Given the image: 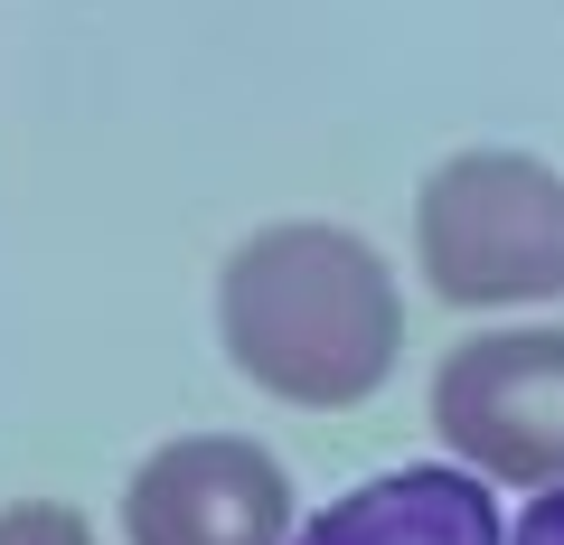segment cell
Wrapping results in <instances>:
<instances>
[{
    "label": "cell",
    "mask_w": 564,
    "mask_h": 545,
    "mask_svg": "<svg viewBox=\"0 0 564 545\" xmlns=\"http://www.w3.org/2000/svg\"><path fill=\"white\" fill-rule=\"evenodd\" d=\"M508 545H564V480L536 489V508L518 517V536H508Z\"/></svg>",
    "instance_id": "obj_7"
},
{
    "label": "cell",
    "mask_w": 564,
    "mask_h": 545,
    "mask_svg": "<svg viewBox=\"0 0 564 545\" xmlns=\"http://www.w3.org/2000/svg\"><path fill=\"white\" fill-rule=\"evenodd\" d=\"M433 433L499 489L564 480V329H480L433 367Z\"/></svg>",
    "instance_id": "obj_3"
},
{
    "label": "cell",
    "mask_w": 564,
    "mask_h": 545,
    "mask_svg": "<svg viewBox=\"0 0 564 545\" xmlns=\"http://www.w3.org/2000/svg\"><path fill=\"white\" fill-rule=\"evenodd\" d=\"M414 263L452 310H527L564 292V170L536 151H452L414 188Z\"/></svg>",
    "instance_id": "obj_2"
},
{
    "label": "cell",
    "mask_w": 564,
    "mask_h": 545,
    "mask_svg": "<svg viewBox=\"0 0 564 545\" xmlns=\"http://www.w3.org/2000/svg\"><path fill=\"white\" fill-rule=\"evenodd\" d=\"M292 545H508V526L480 470L414 461V470H386V480L329 499L321 517H302Z\"/></svg>",
    "instance_id": "obj_5"
},
{
    "label": "cell",
    "mask_w": 564,
    "mask_h": 545,
    "mask_svg": "<svg viewBox=\"0 0 564 545\" xmlns=\"http://www.w3.org/2000/svg\"><path fill=\"white\" fill-rule=\"evenodd\" d=\"M132 545H292V480L245 433H180L122 489Z\"/></svg>",
    "instance_id": "obj_4"
},
{
    "label": "cell",
    "mask_w": 564,
    "mask_h": 545,
    "mask_svg": "<svg viewBox=\"0 0 564 545\" xmlns=\"http://www.w3.org/2000/svg\"><path fill=\"white\" fill-rule=\"evenodd\" d=\"M0 545H95V526L57 499H20V508H0Z\"/></svg>",
    "instance_id": "obj_6"
},
{
    "label": "cell",
    "mask_w": 564,
    "mask_h": 545,
    "mask_svg": "<svg viewBox=\"0 0 564 545\" xmlns=\"http://www.w3.org/2000/svg\"><path fill=\"white\" fill-rule=\"evenodd\" d=\"M217 339L245 385L302 414H348L395 377L404 292L377 244L321 217H282L226 254L217 273Z\"/></svg>",
    "instance_id": "obj_1"
}]
</instances>
